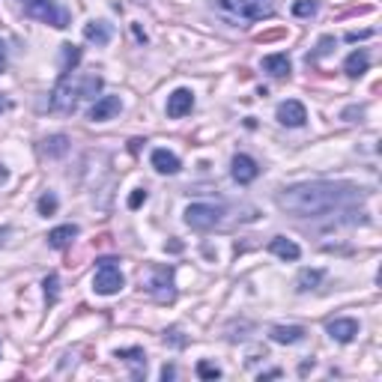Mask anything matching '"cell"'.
I'll list each match as a JSON object with an SVG mask.
<instances>
[{
	"instance_id": "obj_1",
	"label": "cell",
	"mask_w": 382,
	"mask_h": 382,
	"mask_svg": "<svg viewBox=\"0 0 382 382\" xmlns=\"http://www.w3.org/2000/svg\"><path fill=\"white\" fill-rule=\"evenodd\" d=\"M275 200H278V209H284L287 215L323 218L329 212H338L365 200V188H358L353 183H325V179H317V183L290 185Z\"/></svg>"
},
{
	"instance_id": "obj_2",
	"label": "cell",
	"mask_w": 382,
	"mask_h": 382,
	"mask_svg": "<svg viewBox=\"0 0 382 382\" xmlns=\"http://www.w3.org/2000/svg\"><path fill=\"white\" fill-rule=\"evenodd\" d=\"M99 90H102V78L99 75L75 78L72 72H66L57 81V87H54V93H51V108L60 111V114H72L81 99H96Z\"/></svg>"
},
{
	"instance_id": "obj_3",
	"label": "cell",
	"mask_w": 382,
	"mask_h": 382,
	"mask_svg": "<svg viewBox=\"0 0 382 382\" xmlns=\"http://www.w3.org/2000/svg\"><path fill=\"white\" fill-rule=\"evenodd\" d=\"M215 6L239 21H263L275 13V0H215Z\"/></svg>"
},
{
	"instance_id": "obj_4",
	"label": "cell",
	"mask_w": 382,
	"mask_h": 382,
	"mask_svg": "<svg viewBox=\"0 0 382 382\" xmlns=\"http://www.w3.org/2000/svg\"><path fill=\"white\" fill-rule=\"evenodd\" d=\"M21 9H24V15L42 21V24H51L57 30L69 27V13H66L57 0H21Z\"/></svg>"
},
{
	"instance_id": "obj_5",
	"label": "cell",
	"mask_w": 382,
	"mask_h": 382,
	"mask_svg": "<svg viewBox=\"0 0 382 382\" xmlns=\"http://www.w3.org/2000/svg\"><path fill=\"white\" fill-rule=\"evenodd\" d=\"M117 260H111V257H105V260H99V269L93 275V290L99 296H114L122 290V284H126V278H122L120 266H114Z\"/></svg>"
},
{
	"instance_id": "obj_6",
	"label": "cell",
	"mask_w": 382,
	"mask_h": 382,
	"mask_svg": "<svg viewBox=\"0 0 382 382\" xmlns=\"http://www.w3.org/2000/svg\"><path fill=\"white\" fill-rule=\"evenodd\" d=\"M224 218V206H215V204H191L185 209V224L191 230H212L218 227Z\"/></svg>"
},
{
	"instance_id": "obj_7",
	"label": "cell",
	"mask_w": 382,
	"mask_h": 382,
	"mask_svg": "<svg viewBox=\"0 0 382 382\" xmlns=\"http://www.w3.org/2000/svg\"><path fill=\"white\" fill-rule=\"evenodd\" d=\"M147 293H150L155 302H162V305H171V302L176 299V287H174V269H171V266L155 269L153 278L147 281Z\"/></svg>"
},
{
	"instance_id": "obj_8",
	"label": "cell",
	"mask_w": 382,
	"mask_h": 382,
	"mask_svg": "<svg viewBox=\"0 0 382 382\" xmlns=\"http://www.w3.org/2000/svg\"><path fill=\"white\" fill-rule=\"evenodd\" d=\"M278 122L281 126H287V129H302L308 122V111L302 102H296V99H287V102H281L278 105Z\"/></svg>"
},
{
	"instance_id": "obj_9",
	"label": "cell",
	"mask_w": 382,
	"mask_h": 382,
	"mask_svg": "<svg viewBox=\"0 0 382 382\" xmlns=\"http://www.w3.org/2000/svg\"><path fill=\"white\" fill-rule=\"evenodd\" d=\"M230 174H233V179H236L239 185H248V183H254V179L260 176V164H257V162L251 159V155L239 153V155H233Z\"/></svg>"
},
{
	"instance_id": "obj_10",
	"label": "cell",
	"mask_w": 382,
	"mask_h": 382,
	"mask_svg": "<svg viewBox=\"0 0 382 382\" xmlns=\"http://www.w3.org/2000/svg\"><path fill=\"white\" fill-rule=\"evenodd\" d=\"M191 108H194V93H191L188 87H179V90H174V93L167 96V117L179 120V117L191 114Z\"/></svg>"
},
{
	"instance_id": "obj_11",
	"label": "cell",
	"mask_w": 382,
	"mask_h": 382,
	"mask_svg": "<svg viewBox=\"0 0 382 382\" xmlns=\"http://www.w3.org/2000/svg\"><path fill=\"white\" fill-rule=\"evenodd\" d=\"M120 111H122L120 96H99L96 102H93V108H90V120H93V122H105V120H114Z\"/></svg>"
},
{
	"instance_id": "obj_12",
	"label": "cell",
	"mask_w": 382,
	"mask_h": 382,
	"mask_svg": "<svg viewBox=\"0 0 382 382\" xmlns=\"http://www.w3.org/2000/svg\"><path fill=\"white\" fill-rule=\"evenodd\" d=\"M325 332H329V338H332V341H338V344H350V341H355V334H358V323L350 320V317H344V320H332L329 325H325Z\"/></svg>"
},
{
	"instance_id": "obj_13",
	"label": "cell",
	"mask_w": 382,
	"mask_h": 382,
	"mask_svg": "<svg viewBox=\"0 0 382 382\" xmlns=\"http://www.w3.org/2000/svg\"><path fill=\"white\" fill-rule=\"evenodd\" d=\"M263 69L272 75V78H290V69H293V66H290L287 54H266V57H263Z\"/></svg>"
},
{
	"instance_id": "obj_14",
	"label": "cell",
	"mask_w": 382,
	"mask_h": 382,
	"mask_svg": "<svg viewBox=\"0 0 382 382\" xmlns=\"http://www.w3.org/2000/svg\"><path fill=\"white\" fill-rule=\"evenodd\" d=\"M269 338L275 344H299V341H305V329L302 325H275L269 332Z\"/></svg>"
},
{
	"instance_id": "obj_15",
	"label": "cell",
	"mask_w": 382,
	"mask_h": 382,
	"mask_svg": "<svg viewBox=\"0 0 382 382\" xmlns=\"http://www.w3.org/2000/svg\"><path fill=\"white\" fill-rule=\"evenodd\" d=\"M269 251L272 254H278L281 260H299V245L293 242V239H287V236H275L272 242H269Z\"/></svg>"
},
{
	"instance_id": "obj_16",
	"label": "cell",
	"mask_w": 382,
	"mask_h": 382,
	"mask_svg": "<svg viewBox=\"0 0 382 382\" xmlns=\"http://www.w3.org/2000/svg\"><path fill=\"white\" fill-rule=\"evenodd\" d=\"M114 355L122 358L126 365L134 367V379H141V376H143V370H147V355H143L141 346H132V350H117Z\"/></svg>"
},
{
	"instance_id": "obj_17",
	"label": "cell",
	"mask_w": 382,
	"mask_h": 382,
	"mask_svg": "<svg viewBox=\"0 0 382 382\" xmlns=\"http://www.w3.org/2000/svg\"><path fill=\"white\" fill-rule=\"evenodd\" d=\"M111 24H105V21H90V24L84 27V39L87 42H96V45H108L111 42Z\"/></svg>"
},
{
	"instance_id": "obj_18",
	"label": "cell",
	"mask_w": 382,
	"mask_h": 382,
	"mask_svg": "<svg viewBox=\"0 0 382 382\" xmlns=\"http://www.w3.org/2000/svg\"><path fill=\"white\" fill-rule=\"evenodd\" d=\"M153 167L159 174H179V159L167 150H155L153 153Z\"/></svg>"
},
{
	"instance_id": "obj_19",
	"label": "cell",
	"mask_w": 382,
	"mask_h": 382,
	"mask_svg": "<svg viewBox=\"0 0 382 382\" xmlns=\"http://www.w3.org/2000/svg\"><path fill=\"white\" fill-rule=\"evenodd\" d=\"M75 236H78L75 224H63V227H54V230L48 233V245H51V248H66V245H69Z\"/></svg>"
},
{
	"instance_id": "obj_20",
	"label": "cell",
	"mask_w": 382,
	"mask_h": 382,
	"mask_svg": "<svg viewBox=\"0 0 382 382\" xmlns=\"http://www.w3.org/2000/svg\"><path fill=\"white\" fill-rule=\"evenodd\" d=\"M367 51H353L350 57H346V63H344V72L350 75V78H362L365 72H367Z\"/></svg>"
},
{
	"instance_id": "obj_21",
	"label": "cell",
	"mask_w": 382,
	"mask_h": 382,
	"mask_svg": "<svg viewBox=\"0 0 382 382\" xmlns=\"http://www.w3.org/2000/svg\"><path fill=\"white\" fill-rule=\"evenodd\" d=\"M323 281V272L320 269H302L299 272V281H296V287H299V293H308V290H313Z\"/></svg>"
},
{
	"instance_id": "obj_22",
	"label": "cell",
	"mask_w": 382,
	"mask_h": 382,
	"mask_svg": "<svg viewBox=\"0 0 382 382\" xmlns=\"http://www.w3.org/2000/svg\"><path fill=\"white\" fill-rule=\"evenodd\" d=\"M45 155H54V159H57V155H66V150H69V138H66V134H54V138H48L45 141Z\"/></svg>"
},
{
	"instance_id": "obj_23",
	"label": "cell",
	"mask_w": 382,
	"mask_h": 382,
	"mask_svg": "<svg viewBox=\"0 0 382 382\" xmlns=\"http://www.w3.org/2000/svg\"><path fill=\"white\" fill-rule=\"evenodd\" d=\"M57 206H60V200H57V194H54V191H45V194L39 197V204H36V209H39L42 218L54 215V212H57Z\"/></svg>"
},
{
	"instance_id": "obj_24",
	"label": "cell",
	"mask_w": 382,
	"mask_h": 382,
	"mask_svg": "<svg viewBox=\"0 0 382 382\" xmlns=\"http://www.w3.org/2000/svg\"><path fill=\"white\" fill-rule=\"evenodd\" d=\"M78 63H81V48L78 45H63V75L75 72Z\"/></svg>"
},
{
	"instance_id": "obj_25",
	"label": "cell",
	"mask_w": 382,
	"mask_h": 382,
	"mask_svg": "<svg viewBox=\"0 0 382 382\" xmlns=\"http://www.w3.org/2000/svg\"><path fill=\"white\" fill-rule=\"evenodd\" d=\"M45 299H48V305L60 299V278L57 275H48L45 278Z\"/></svg>"
},
{
	"instance_id": "obj_26",
	"label": "cell",
	"mask_w": 382,
	"mask_h": 382,
	"mask_svg": "<svg viewBox=\"0 0 382 382\" xmlns=\"http://www.w3.org/2000/svg\"><path fill=\"white\" fill-rule=\"evenodd\" d=\"M313 13H317V0H296L293 3V15L299 18H311Z\"/></svg>"
},
{
	"instance_id": "obj_27",
	"label": "cell",
	"mask_w": 382,
	"mask_h": 382,
	"mask_svg": "<svg viewBox=\"0 0 382 382\" xmlns=\"http://www.w3.org/2000/svg\"><path fill=\"white\" fill-rule=\"evenodd\" d=\"M197 376H200V379H218V376H221V367L204 358V362H197Z\"/></svg>"
},
{
	"instance_id": "obj_28",
	"label": "cell",
	"mask_w": 382,
	"mask_h": 382,
	"mask_svg": "<svg viewBox=\"0 0 382 382\" xmlns=\"http://www.w3.org/2000/svg\"><path fill=\"white\" fill-rule=\"evenodd\" d=\"M143 204H147V188H134L132 197H129V209H138Z\"/></svg>"
},
{
	"instance_id": "obj_29",
	"label": "cell",
	"mask_w": 382,
	"mask_h": 382,
	"mask_svg": "<svg viewBox=\"0 0 382 382\" xmlns=\"http://www.w3.org/2000/svg\"><path fill=\"white\" fill-rule=\"evenodd\" d=\"M281 376V370H266V374H260V382L263 379H278Z\"/></svg>"
},
{
	"instance_id": "obj_30",
	"label": "cell",
	"mask_w": 382,
	"mask_h": 382,
	"mask_svg": "<svg viewBox=\"0 0 382 382\" xmlns=\"http://www.w3.org/2000/svg\"><path fill=\"white\" fill-rule=\"evenodd\" d=\"M3 66H6V51H3V42H0V72H3Z\"/></svg>"
},
{
	"instance_id": "obj_31",
	"label": "cell",
	"mask_w": 382,
	"mask_h": 382,
	"mask_svg": "<svg viewBox=\"0 0 382 382\" xmlns=\"http://www.w3.org/2000/svg\"><path fill=\"white\" fill-rule=\"evenodd\" d=\"M162 379H174V367H167V365H164V370H162Z\"/></svg>"
},
{
	"instance_id": "obj_32",
	"label": "cell",
	"mask_w": 382,
	"mask_h": 382,
	"mask_svg": "<svg viewBox=\"0 0 382 382\" xmlns=\"http://www.w3.org/2000/svg\"><path fill=\"white\" fill-rule=\"evenodd\" d=\"M3 108H9V102H6V99H3V96H0V111H3Z\"/></svg>"
},
{
	"instance_id": "obj_33",
	"label": "cell",
	"mask_w": 382,
	"mask_h": 382,
	"mask_svg": "<svg viewBox=\"0 0 382 382\" xmlns=\"http://www.w3.org/2000/svg\"><path fill=\"white\" fill-rule=\"evenodd\" d=\"M3 179H6V171H3V167H0V183H3Z\"/></svg>"
}]
</instances>
